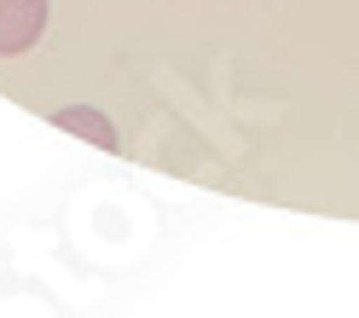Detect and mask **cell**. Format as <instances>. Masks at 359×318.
<instances>
[]
</instances>
